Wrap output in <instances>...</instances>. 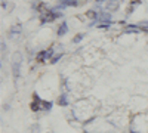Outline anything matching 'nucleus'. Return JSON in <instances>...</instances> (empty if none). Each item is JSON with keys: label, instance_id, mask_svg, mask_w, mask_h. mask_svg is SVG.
<instances>
[{"label": "nucleus", "instance_id": "obj_7", "mask_svg": "<svg viewBox=\"0 0 148 133\" xmlns=\"http://www.w3.org/2000/svg\"><path fill=\"white\" fill-rule=\"evenodd\" d=\"M12 74H14L15 80L19 78V62H14V64H12Z\"/></svg>", "mask_w": 148, "mask_h": 133}, {"label": "nucleus", "instance_id": "obj_3", "mask_svg": "<svg viewBox=\"0 0 148 133\" xmlns=\"http://www.w3.org/2000/svg\"><path fill=\"white\" fill-rule=\"evenodd\" d=\"M96 22H108V24H113L110 12H99V18H98Z\"/></svg>", "mask_w": 148, "mask_h": 133}, {"label": "nucleus", "instance_id": "obj_4", "mask_svg": "<svg viewBox=\"0 0 148 133\" xmlns=\"http://www.w3.org/2000/svg\"><path fill=\"white\" fill-rule=\"evenodd\" d=\"M119 0H108V2H107V10L108 12H116L117 9H119Z\"/></svg>", "mask_w": 148, "mask_h": 133}, {"label": "nucleus", "instance_id": "obj_12", "mask_svg": "<svg viewBox=\"0 0 148 133\" xmlns=\"http://www.w3.org/2000/svg\"><path fill=\"white\" fill-rule=\"evenodd\" d=\"M62 58V53H56V56H53V58H51V64H56L59 59Z\"/></svg>", "mask_w": 148, "mask_h": 133}, {"label": "nucleus", "instance_id": "obj_1", "mask_svg": "<svg viewBox=\"0 0 148 133\" xmlns=\"http://www.w3.org/2000/svg\"><path fill=\"white\" fill-rule=\"evenodd\" d=\"M52 53H53V49H52V47H51V49H47V50H42V52L37 53V61H39V62H45L46 59L53 58Z\"/></svg>", "mask_w": 148, "mask_h": 133}, {"label": "nucleus", "instance_id": "obj_6", "mask_svg": "<svg viewBox=\"0 0 148 133\" xmlns=\"http://www.w3.org/2000/svg\"><path fill=\"white\" fill-rule=\"evenodd\" d=\"M141 31H142V28L139 25H135V24L125 27V33H141Z\"/></svg>", "mask_w": 148, "mask_h": 133}, {"label": "nucleus", "instance_id": "obj_8", "mask_svg": "<svg viewBox=\"0 0 148 133\" xmlns=\"http://www.w3.org/2000/svg\"><path fill=\"white\" fill-rule=\"evenodd\" d=\"M86 16H88L89 19H92V21H95V22H96V21H98V18H99V14H98L96 10H92V9H90V10L86 12Z\"/></svg>", "mask_w": 148, "mask_h": 133}, {"label": "nucleus", "instance_id": "obj_13", "mask_svg": "<svg viewBox=\"0 0 148 133\" xmlns=\"http://www.w3.org/2000/svg\"><path fill=\"white\" fill-rule=\"evenodd\" d=\"M110 25H113V24H108V22H99L98 24V28H102V30H107Z\"/></svg>", "mask_w": 148, "mask_h": 133}, {"label": "nucleus", "instance_id": "obj_5", "mask_svg": "<svg viewBox=\"0 0 148 133\" xmlns=\"http://www.w3.org/2000/svg\"><path fill=\"white\" fill-rule=\"evenodd\" d=\"M67 31H68V25H67V22H65V21H64V22H61V25L58 27V31H56L58 37H62V35H64Z\"/></svg>", "mask_w": 148, "mask_h": 133}, {"label": "nucleus", "instance_id": "obj_14", "mask_svg": "<svg viewBox=\"0 0 148 133\" xmlns=\"http://www.w3.org/2000/svg\"><path fill=\"white\" fill-rule=\"evenodd\" d=\"M83 37H84V34H77L76 37L73 39V42H74V43H80V42L83 40Z\"/></svg>", "mask_w": 148, "mask_h": 133}, {"label": "nucleus", "instance_id": "obj_9", "mask_svg": "<svg viewBox=\"0 0 148 133\" xmlns=\"http://www.w3.org/2000/svg\"><path fill=\"white\" fill-rule=\"evenodd\" d=\"M58 104H59L61 106H67V105H68V98H67V95H65V93H62V95L59 96Z\"/></svg>", "mask_w": 148, "mask_h": 133}, {"label": "nucleus", "instance_id": "obj_11", "mask_svg": "<svg viewBox=\"0 0 148 133\" xmlns=\"http://www.w3.org/2000/svg\"><path fill=\"white\" fill-rule=\"evenodd\" d=\"M21 30H22V25L21 24H18V25H15V27H12V34H19L21 33Z\"/></svg>", "mask_w": 148, "mask_h": 133}, {"label": "nucleus", "instance_id": "obj_10", "mask_svg": "<svg viewBox=\"0 0 148 133\" xmlns=\"http://www.w3.org/2000/svg\"><path fill=\"white\" fill-rule=\"evenodd\" d=\"M52 106H53V104H52V102H47V101H42V110H43V111L49 113V111L52 110Z\"/></svg>", "mask_w": 148, "mask_h": 133}, {"label": "nucleus", "instance_id": "obj_2", "mask_svg": "<svg viewBox=\"0 0 148 133\" xmlns=\"http://www.w3.org/2000/svg\"><path fill=\"white\" fill-rule=\"evenodd\" d=\"M61 5H58L55 9L61 10V9H64V8H73V6H77L79 5V0H59Z\"/></svg>", "mask_w": 148, "mask_h": 133}]
</instances>
